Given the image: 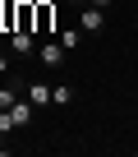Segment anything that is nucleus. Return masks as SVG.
I'll return each mask as SVG.
<instances>
[{
	"label": "nucleus",
	"instance_id": "1",
	"mask_svg": "<svg viewBox=\"0 0 138 157\" xmlns=\"http://www.w3.org/2000/svg\"><path fill=\"white\" fill-rule=\"evenodd\" d=\"M23 97L37 106V111H46V106H55L51 102V83H46V78H28V83H23Z\"/></svg>",
	"mask_w": 138,
	"mask_h": 157
},
{
	"label": "nucleus",
	"instance_id": "2",
	"mask_svg": "<svg viewBox=\"0 0 138 157\" xmlns=\"http://www.w3.org/2000/svg\"><path fill=\"white\" fill-rule=\"evenodd\" d=\"M37 37H32V28H14L9 33V56H37Z\"/></svg>",
	"mask_w": 138,
	"mask_h": 157
},
{
	"label": "nucleus",
	"instance_id": "3",
	"mask_svg": "<svg viewBox=\"0 0 138 157\" xmlns=\"http://www.w3.org/2000/svg\"><path fill=\"white\" fill-rule=\"evenodd\" d=\"M64 60H69V51L60 46V37H55V42H42V46H37V65H46V69H60Z\"/></svg>",
	"mask_w": 138,
	"mask_h": 157
},
{
	"label": "nucleus",
	"instance_id": "4",
	"mask_svg": "<svg viewBox=\"0 0 138 157\" xmlns=\"http://www.w3.org/2000/svg\"><path fill=\"white\" fill-rule=\"evenodd\" d=\"M78 28H83L88 37H97V33L106 28V10H97V5H83V10H78Z\"/></svg>",
	"mask_w": 138,
	"mask_h": 157
},
{
	"label": "nucleus",
	"instance_id": "5",
	"mask_svg": "<svg viewBox=\"0 0 138 157\" xmlns=\"http://www.w3.org/2000/svg\"><path fill=\"white\" fill-rule=\"evenodd\" d=\"M19 97H23V83H19V78H0V111H9Z\"/></svg>",
	"mask_w": 138,
	"mask_h": 157
},
{
	"label": "nucleus",
	"instance_id": "6",
	"mask_svg": "<svg viewBox=\"0 0 138 157\" xmlns=\"http://www.w3.org/2000/svg\"><path fill=\"white\" fill-rule=\"evenodd\" d=\"M74 97H78V88L69 83V78H55V83H51V102H55V106H69Z\"/></svg>",
	"mask_w": 138,
	"mask_h": 157
},
{
	"label": "nucleus",
	"instance_id": "7",
	"mask_svg": "<svg viewBox=\"0 0 138 157\" xmlns=\"http://www.w3.org/2000/svg\"><path fill=\"white\" fill-rule=\"evenodd\" d=\"M83 37H88V33H83V28H64V33H60V46H64V51H69V56H74V51H78V46H83Z\"/></svg>",
	"mask_w": 138,
	"mask_h": 157
},
{
	"label": "nucleus",
	"instance_id": "8",
	"mask_svg": "<svg viewBox=\"0 0 138 157\" xmlns=\"http://www.w3.org/2000/svg\"><path fill=\"white\" fill-rule=\"evenodd\" d=\"M0 78H9V56L0 51Z\"/></svg>",
	"mask_w": 138,
	"mask_h": 157
},
{
	"label": "nucleus",
	"instance_id": "9",
	"mask_svg": "<svg viewBox=\"0 0 138 157\" xmlns=\"http://www.w3.org/2000/svg\"><path fill=\"white\" fill-rule=\"evenodd\" d=\"M88 5H97V10H111V5H115V0H88Z\"/></svg>",
	"mask_w": 138,
	"mask_h": 157
},
{
	"label": "nucleus",
	"instance_id": "10",
	"mask_svg": "<svg viewBox=\"0 0 138 157\" xmlns=\"http://www.w3.org/2000/svg\"><path fill=\"white\" fill-rule=\"evenodd\" d=\"M0 152H9V143H5V134H0Z\"/></svg>",
	"mask_w": 138,
	"mask_h": 157
},
{
	"label": "nucleus",
	"instance_id": "11",
	"mask_svg": "<svg viewBox=\"0 0 138 157\" xmlns=\"http://www.w3.org/2000/svg\"><path fill=\"white\" fill-rule=\"evenodd\" d=\"M74 5H78V10H83V5H88V0H74Z\"/></svg>",
	"mask_w": 138,
	"mask_h": 157
}]
</instances>
